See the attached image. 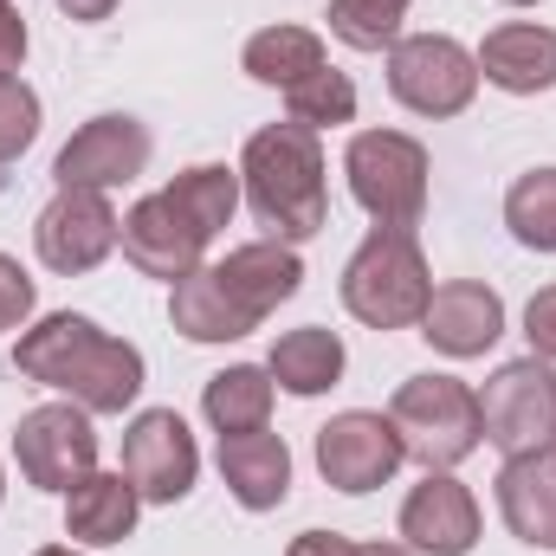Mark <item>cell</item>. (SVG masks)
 Listing matches in <instances>:
<instances>
[{"label": "cell", "mask_w": 556, "mask_h": 556, "mask_svg": "<svg viewBox=\"0 0 556 556\" xmlns=\"http://www.w3.org/2000/svg\"><path fill=\"white\" fill-rule=\"evenodd\" d=\"M13 369L39 389H59L85 415H124L142 395V350L98 330L78 311H52L13 343Z\"/></svg>", "instance_id": "cell-1"}, {"label": "cell", "mask_w": 556, "mask_h": 556, "mask_svg": "<svg viewBox=\"0 0 556 556\" xmlns=\"http://www.w3.org/2000/svg\"><path fill=\"white\" fill-rule=\"evenodd\" d=\"M240 194L266 240H311L330 227V181H324V142L304 124H266L247 137L240 155Z\"/></svg>", "instance_id": "cell-2"}, {"label": "cell", "mask_w": 556, "mask_h": 556, "mask_svg": "<svg viewBox=\"0 0 556 556\" xmlns=\"http://www.w3.org/2000/svg\"><path fill=\"white\" fill-rule=\"evenodd\" d=\"M433 298L427 253L408 227H376L343 266V311L369 330H408Z\"/></svg>", "instance_id": "cell-3"}, {"label": "cell", "mask_w": 556, "mask_h": 556, "mask_svg": "<svg viewBox=\"0 0 556 556\" xmlns=\"http://www.w3.org/2000/svg\"><path fill=\"white\" fill-rule=\"evenodd\" d=\"M389 420L402 433V453L420 459L427 472H453L459 459L479 453V395L459 376H408L389 402Z\"/></svg>", "instance_id": "cell-4"}, {"label": "cell", "mask_w": 556, "mask_h": 556, "mask_svg": "<svg viewBox=\"0 0 556 556\" xmlns=\"http://www.w3.org/2000/svg\"><path fill=\"white\" fill-rule=\"evenodd\" d=\"M343 175L356 207L376 227H408L415 233L427 214V149L408 130H356L343 149Z\"/></svg>", "instance_id": "cell-5"}, {"label": "cell", "mask_w": 556, "mask_h": 556, "mask_svg": "<svg viewBox=\"0 0 556 556\" xmlns=\"http://www.w3.org/2000/svg\"><path fill=\"white\" fill-rule=\"evenodd\" d=\"M479 427L505 459L556 446V369L544 356H518L492 369V382L479 389Z\"/></svg>", "instance_id": "cell-6"}, {"label": "cell", "mask_w": 556, "mask_h": 556, "mask_svg": "<svg viewBox=\"0 0 556 556\" xmlns=\"http://www.w3.org/2000/svg\"><path fill=\"white\" fill-rule=\"evenodd\" d=\"M389 91L415 117H459L479 91V59L446 33H408L389 46Z\"/></svg>", "instance_id": "cell-7"}, {"label": "cell", "mask_w": 556, "mask_h": 556, "mask_svg": "<svg viewBox=\"0 0 556 556\" xmlns=\"http://www.w3.org/2000/svg\"><path fill=\"white\" fill-rule=\"evenodd\" d=\"M13 459L20 479L39 492H72L85 472H98V433L78 402H46L13 427Z\"/></svg>", "instance_id": "cell-8"}, {"label": "cell", "mask_w": 556, "mask_h": 556, "mask_svg": "<svg viewBox=\"0 0 556 556\" xmlns=\"http://www.w3.org/2000/svg\"><path fill=\"white\" fill-rule=\"evenodd\" d=\"M117 233H124V220H117L111 194L59 188L52 207H46L39 227H33V247H39V266H46V273L85 278V273H98V266L117 253Z\"/></svg>", "instance_id": "cell-9"}, {"label": "cell", "mask_w": 556, "mask_h": 556, "mask_svg": "<svg viewBox=\"0 0 556 556\" xmlns=\"http://www.w3.org/2000/svg\"><path fill=\"white\" fill-rule=\"evenodd\" d=\"M124 479L149 505H181L201 479V446L175 408H142L124 427Z\"/></svg>", "instance_id": "cell-10"}, {"label": "cell", "mask_w": 556, "mask_h": 556, "mask_svg": "<svg viewBox=\"0 0 556 556\" xmlns=\"http://www.w3.org/2000/svg\"><path fill=\"white\" fill-rule=\"evenodd\" d=\"M402 459H408V453H402V433H395V420L389 415L350 408V415H337V420L317 427V472H324L330 492L363 498V492L389 485Z\"/></svg>", "instance_id": "cell-11"}, {"label": "cell", "mask_w": 556, "mask_h": 556, "mask_svg": "<svg viewBox=\"0 0 556 556\" xmlns=\"http://www.w3.org/2000/svg\"><path fill=\"white\" fill-rule=\"evenodd\" d=\"M149 130H142L137 117H124V111H104V117H91L78 137L59 149V162H52V181L59 188H91V194H111V188H124V181H137L142 168H149Z\"/></svg>", "instance_id": "cell-12"}, {"label": "cell", "mask_w": 556, "mask_h": 556, "mask_svg": "<svg viewBox=\"0 0 556 556\" xmlns=\"http://www.w3.org/2000/svg\"><path fill=\"white\" fill-rule=\"evenodd\" d=\"M420 337L440 350V356H485L498 337H505V298L479 278H446L433 285L427 311H420Z\"/></svg>", "instance_id": "cell-13"}, {"label": "cell", "mask_w": 556, "mask_h": 556, "mask_svg": "<svg viewBox=\"0 0 556 556\" xmlns=\"http://www.w3.org/2000/svg\"><path fill=\"white\" fill-rule=\"evenodd\" d=\"M124 260L137 266L142 278H188L194 266H201V253H207V233L168 201V194H142L137 207L124 214Z\"/></svg>", "instance_id": "cell-14"}, {"label": "cell", "mask_w": 556, "mask_h": 556, "mask_svg": "<svg viewBox=\"0 0 556 556\" xmlns=\"http://www.w3.org/2000/svg\"><path fill=\"white\" fill-rule=\"evenodd\" d=\"M214 278H220L227 304L247 317V330H260L285 298H298L304 260H298V247H285V240H247V247H233V253L214 266Z\"/></svg>", "instance_id": "cell-15"}, {"label": "cell", "mask_w": 556, "mask_h": 556, "mask_svg": "<svg viewBox=\"0 0 556 556\" xmlns=\"http://www.w3.org/2000/svg\"><path fill=\"white\" fill-rule=\"evenodd\" d=\"M402 538L415 556H466L479 544V498L453 472H427L402 498Z\"/></svg>", "instance_id": "cell-16"}, {"label": "cell", "mask_w": 556, "mask_h": 556, "mask_svg": "<svg viewBox=\"0 0 556 556\" xmlns=\"http://www.w3.org/2000/svg\"><path fill=\"white\" fill-rule=\"evenodd\" d=\"M472 59H479V78L511 98H538L556 85V33L538 20H511V26L485 33V46Z\"/></svg>", "instance_id": "cell-17"}, {"label": "cell", "mask_w": 556, "mask_h": 556, "mask_svg": "<svg viewBox=\"0 0 556 556\" xmlns=\"http://www.w3.org/2000/svg\"><path fill=\"white\" fill-rule=\"evenodd\" d=\"M498 518L518 544L531 551H556V446L505 459L498 472Z\"/></svg>", "instance_id": "cell-18"}, {"label": "cell", "mask_w": 556, "mask_h": 556, "mask_svg": "<svg viewBox=\"0 0 556 556\" xmlns=\"http://www.w3.org/2000/svg\"><path fill=\"white\" fill-rule=\"evenodd\" d=\"M220 479L247 511H278L291 492V453L278 433H220Z\"/></svg>", "instance_id": "cell-19"}, {"label": "cell", "mask_w": 556, "mask_h": 556, "mask_svg": "<svg viewBox=\"0 0 556 556\" xmlns=\"http://www.w3.org/2000/svg\"><path fill=\"white\" fill-rule=\"evenodd\" d=\"M137 485L124 472H85L72 492H65V538L91 544V551H111L137 531Z\"/></svg>", "instance_id": "cell-20"}, {"label": "cell", "mask_w": 556, "mask_h": 556, "mask_svg": "<svg viewBox=\"0 0 556 556\" xmlns=\"http://www.w3.org/2000/svg\"><path fill=\"white\" fill-rule=\"evenodd\" d=\"M266 376H273L285 395H298V402L337 389V382H343V337L324 330V324L285 330V337L273 343V356H266Z\"/></svg>", "instance_id": "cell-21"}, {"label": "cell", "mask_w": 556, "mask_h": 556, "mask_svg": "<svg viewBox=\"0 0 556 556\" xmlns=\"http://www.w3.org/2000/svg\"><path fill=\"white\" fill-rule=\"evenodd\" d=\"M168 324H175L188 343H233V337H247V317L227 304L214 266H194L188 278H175V291H168Z\"/></svg>", "instance_id": "cell-22"}, {"label": "cell", "mask_w": 556, "mask_h": 556, "mask_svg": "<svg viewBox=\"0 0 556 556\" xmlns=\"http://www.w3.org/2000/svg\"><path fill=\"white\" fill-rule=\"evenodd\" d=\"M273 376L266 369H253V363H233V369H220V376H207V389H201V415L214 433H260L266 420H273Z\"/></svg>", "instance_id": "cell-23"}, {"label": "cell", "mask_w": 556, "mask_h": 556, "mask_svg": "<svg viewBox=\"0 0 556 556\" xmlns=\"http://www.w3.org/2000/svg\"><path fill=\"white\" fill-rule=\"evenodd\" d=\"M240 65H247V78H253V85L291 91L298 78L324 72V39H317L311 26H266V33H253V39H247Z\"/></svg>", "instance_id": "cell-24"}, {"label": "cell", "mask_w": 556, "mask_h": 556, "mask_svg": "<svg viewBox=\"0 0 556 556\" xmlns=\"http://www.w3.org/2000/svg\"><path fill=\"white\" fill-rule=\"evenodd\" d=\"M162 194L214 240V233L233 220V207H240V168H227V162H194V168H181Z\"/></svg>", "instance_id": "cell-25"}, {"label": "cell", "mask_w": 556, "mask_h": 556, "mask_svg": "<svg viewBox=\"0 0 556 556\" xmlns=\"http://www.w3.org/2000/svg\"><path fill=\"white\" fill-rule=\"evenodd\" d=\"M505 227L518 247L531 253H556V168H531L511 181L505 194Z\"/></svg>", "instance_id": "cell-26"}, {"label": "cell", "mask_w": 556, "mask_h": 556, "mask_svg": "<svg viewBox=\"0 0 556 556\" xmlns=\"http://www.w3.org/2000/svg\"><path fill=\"white\" fill-rule=\"evenodd\" d=\"M285 111H291V124H304V130L356 124V85L324 65V72H311V78H298V85L285 91Z\"/></svg>", "instance_id": "cell-27"}, {"label": "cell", "mask_w": 556, "mask_h": 556, "mask_svg": "<svg viewBox=\"0 0 556 556\" xmlns=\"http://www.w3.org/2000/svg\"><path fill=\"white\" fill-rule=\"evenodd\" d=\"M330 33L350 46V52H382L402 39V20H408V0H330Z\"/></svg>", "instance_id": "cell-28"}, {"label": "cell", "mask_w": 556, "mask_h": 556, "mask_svg": "<svg viewBox=\"0 0 556 556\" xmlns=\"http://www.w3.org/2000/svg\"><path fill=\"white\" fill-rule=\"evenodd\" d=\"M39 137V91L20 72H0V162L26 155Z\"/></svg>", "instance_id": "cell-29"}, {"label": "cell", "mask_w": 556, "mask_h": 556, "mask_svg": "<svg viewBox=\"0 0 556 556\" xmlns=\"http://www.w3.org/2000/svg\"><path fill=\"white\" fill-rule=\"evenodd\" d=\"M33 304H39V285L26 278L20 260L0 253V330H20V324L33 317Z\"/></svg>", "instance_id": "cell-30"}, {"label": "cell", "mask_w": 556, "mask_h": 556, "mask_svg": "<svg viewBox=\"0 0 556 556\" xmlns=\"http://www.w3.org/2000/svg\"><path fill=\"white\" fill-rule=\"evenodd\" d=\"M525 337H531V356L556 363V285H544V291L525 304Z\"/></svg>", "instance_id": "cell-31"}, {"label": "cell", "mask_w": 556, "mask_h": 556, "mask_svg": "<svg viewBox=\"0 0 556 556\" xmlns=\"http://www.w3.org/2000/svg\"><path fill=\"white\" fill-rule=\"evenodd\" d=\"M20 59H26V20L13 0H0V72H20Z\"/></svg>", "instance_id": "cell-32"}, {"label": "cell", "mask_w": 556, "mask_h": 556, "mask_svg": "<svg viewBox=\"0 0 556 556\" xmlns=\"http://www.w3.org/2000/svg\"><path fill=\"white\" fill-rule=\"evenodd\" d=\"M285 556H356V544L337 538V531H304V538H291V551Z\"/></svg>", "instance_id": "cell-33"}, {"label": "cell", "mask_w": 556, "mask_h": 556, "mask_svg": "<svg viewBox=\"0 0 556 556\" xmlns=\"http://www.w3.org/2000/svg\"><path fill=\"white\" fill-rule=\"evenodd\" d=\"M59 13L91 26V20H111V13H117V0H59Z\"/></svg>", "instance_id": "cell-34"}, {"label": "cell", "mask_w": 556, "mask_h": 556, "mask_svg": "<svg viewBox=\"0 0 556 556\" xmlns=\"http://www.w3.org/2000/svg\"><path fill=\"white\" fill-rule=\"evenodd\" d=\"M356 556H415L408 544H356Z\"/></svg>", "instance_id": "cell-35"}, {"label": "cell", "mask_w": 556, "mask_h": 556, "mask_svg": "<svg viewBox=\"0 0 556 556\" xmlns=\"http://www.w3.org/2000/svg\"><path fill=\"white\" fill-rule=\"evenodd\" d=\"M33 556H78L72 544H46V551H33Z\"/></svg>", "instance_id": "cell-36"}, {"label": "cell", "mask_w": 556, "mask_h": 556, "mask_svg": "<svg viewBox=\"0 0 556 556\" xmlns=\"http://www.w3.org/2000/svg\"><path fill=\"white\" fill-rule=\"evenodd\" d=\"M505 7H538V0H505Z\"/></svg>", "instance_id": "cell-37"}, {"label": "cell", "mask_w": 556, "mask_h": 556, "mask_svg": "<svg viewBox=\"0 0 556 556\" xmlns=\"http://www.w3.org/2000/svg\"><path fill=\"white\" fill-rule=\"evenodd\" d=\"M0 498H7V479H0Z\"/></svg>", "instance_id": "cell-38"}]
</instances>
